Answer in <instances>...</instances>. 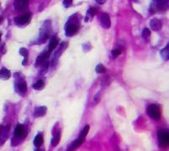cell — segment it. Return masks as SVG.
I'll use <instances>...</instances> for the list:
<instances>
[{"instance_id": "obj_27", "label": "cell", "mask_w": 169, "mask_h": 151, "mask_svg": "<svg viewBox=\"0 0 169 151\" xmlns=\"http://www.w3.org/2000/svg\"><path fill=\"white\" fill-rule=\"evenodd\" d=\"M96 2H97L98 3H102H102H104L105 1H98V0H96Z\"/></svg>"}, {"instance_id": "obj_29", "label": "cell", "mask_w": 169, "mask_h": 151, "mask_svg": "<svg viewBox=\"0 0 169 151\" xmlns=\"http://www.w3.org/2000/svg\"><path fill=\"white\" fill-rule=\"evenodd\" d=\"M36 151H43V150H36Z\"/></svg>"}, {"instance_id": "obj_13", "label": "cell", "mask_w": 169, "mask_h": 151, "mask_svg": "<svg viewBox=\"0 0 169 151\" xmlns=\"http://www.w3.org/2000/svg\"><path fill=\"white\" fill-rule=\"evenodd\" d=\"M84 140H85V139H80V138L76 139L75 141H74V142L69 145V149L67 150V151H74L75 150H76L79 145H81V144H83Z\"/></svg>"}, {"instance_id": "obj_7", "label": "cell", "mask_w": 169, "mask_h": 151, "mask_svg": "<svg viewBox=\"0 0 169 151\" xmlns=\"http://www.w3.org/2000/svg\"><path fill=\"white\" fill-rule=\"evenodd\" d=\"M29 5V2L26 0H20L15 2V8L17 11H23Z\"/></svg>"}, {"instance_id": "obj_25", "label": "cell", "mask_w": 169, "mask_h": 151, "mask_svg": "<svg viewBox=\"0 0 169 151\" xmlns=\"http://www.w3.org/2000/svg\"><path fill=\"white\" fill-rule=\"evenodd\" d=\"M120 54H121V50L120 49H113L112 51V55L113 57H118Z\"/></svg>"}, {"instance_id": "obj_28", "label": "cell", "mask_w": 169, "mask_h": 151, "mask_svg": "<svg viewBox=\"0 0 169 151\" xmlns=\"http://www.w3.org/2000/svg\"><path fill=\"white\" fill-rule=\"evenodd\" d=\"M2 20H3V19H2V17H0V22H1Z\"/></svg>"}, {"instance_id": "obj_24", "label": "cell", "mask_w": 169, "mask_h": 151, "mask_svg": "<svg viewBox=\"0 0 169 151\" xmlns=\"http://www.w3.org/2000/svg\"><path fill=\"white\" fill-rule=\"evenodd\" d=\"M20 54L24 57V60H27V58H28V51H27L26 48H20Z\"/></svg>"}, {"instance_id": "obj_15", "label": "cell", "mask_w": 169, "mask_h": 151, "mask_svg": "<svg viewBox=\"0 0 169 151\" xmlns=\"http://www.w3.org/2000/svg\"><path fill=\"white\" fill-rule=\"evenodd\" d=\"M11 76V73L10 71L6 69V68H2L0 70V79H4V80H7Z\"/></svg>"}, {"instance_id": "obj_5", "label": "cell", "mask_w": 169, "mask_h": 151, "mask_svg": "<svg viewBox=\"0 0 169 151\" xmlns=\"http://www.w3.org/2000/svg\"><path fill=\"white\" fill-rule=\"evenodd\" d=\"M16 89L20 93V94L24 95L27 91V85L24 79H20L16 82Z\"/></svg>"}, {"instance_id": "obj_12", "label": "cell", "mask_w": 169, "mask_h": 151, "mask_svg": "<svg viewBox=\"0 0 169 151\" xmlns=\"http://www.w3.org/2000/svg\"><path fill=\"white\" fill-rule=\"evenodd\" d=\"M58 44H59V39L56 36H54L50 41L49 47H48V53L50 54L51 52H53V50H54L57 48Z\"/></svg>"}, {"instance_id": "obj_23", "label": "cell", "mask_w": 169, "mask_h": 151, "mask_svg": "<svg viewBox=\"0 0 169 151\" xmlns=\"http://www.w3.org/2000/svg\"><path fill=\"white\" fill-rule=\"evenodd\" d=\"M97 13V8H95V7H92L90 8V10H88L87 11V15L86 17L90 16V17H92L93 15H95Z\"/></svg>"}, {"instance_id": "obj_10", "label": "cell", "mask_w": 169, "mask_h": 151, "mask_svg": "<svg viewBox=\"0 0 169 151\" xmlns=\"http://www.w3.org/2000/svg\"><path fill=\"white\" fill-rule=\"evenodd\" d=\"M46 112V107L45 106H40L36 108L35 111H34V116L36 117H40V116H43Z\"/></svg>"}, {"instance_id": "obj_17", "label": "cell", "mask_w": 169, "mask_h": 151, "mask_svg": "<svg viewBox=\"0 0 169 151\" xmlns=\"http://www.w3.org/2000/svg\"><path fill=\"white\" fill-rule=\"evenodd\" d=\"M59 141H60V132L59 131V132H57V133L53 137L52 141H51V144H52V145L53 147H55V146H57L59 144Z\"/></svg>"}, {"instance_id": "obj_26", "label": "cell", "mask_w": 169, "mask_h": 151, "mask_svg": "<svg viewBox=\"0 0 169 151\" xmlns=\"http://www.w3.org/2000/svg\"><path fill=\"white\" fill-rule=\"evenodd\" d=\"M72 3H73V1H72V0H69V1L65 0V1H63V3L64 7H66V8H68V7H69L70 5H72Z\"/></svg>"}, {"instance_id": "obj_14", "label": "cell", "mask_w": 169, "mask_h": 151, "mask_svg": "<svg viewBox=\"0 0 169 151\" xmlns=\"http://www.w3.org/2000/svg\"><path fill=\"white\" fill-rule=\"evenodd\" d=\"M43 144V135L42 133H38L34 138V145L36 147H40Z\"/></svg>"}, {"instance_id": "obj_9", "label": "cell", "mask_w": 169, "mask_h": 151, "mask_svg": "<svg viewBox=\"0 0 169 151\" xmlns=\"http://www.w3.org/2000/svg\"><path fill=\"white\" fill-rule=\"evenodd\" d=\"M49 54H49L47 51L42 53V54H40V55L37 57L36 61V66H38V65H42L44 62H46V59L48 58Z\"/></svg>"}, {"instance_id": "obj_20", "label": "cell", "mask_w": 169, "mask_h": 151, "mask_svg": "<svg viewBox=\"0 0 169 151\" xmlns=\"http://www.w3.org/2000/svg\"><path fill=\"white\" fill-rule=\"evenodd\" d=\"M89 130H90V126H89V125H86V126L84 127V129L81 131V133H80V134H79V138H80V139H85V137H86V135L88 134Z\"/></svg>"}, {"instance_id": "obj_2", "label": "cell", "mask_w": 169, "mask_h": 151, "mask_svg": "<svg viewBox=\"0 0 169 151\" xmlns=\"http://www.w3.org/2000/svg\"><path fill=\"white\" fill-rule=\"evenodd\" d=\"M78 30H79V21H77V22L69 21L67 23V26L65 28V34H66V36L71 37V36L76 34Z\"/></svg>"}, {"instance_id": "obj_8", "label": "cell", "mask_w": 169, "mask_h": 151, "mask_svg": "<svg viewBox=\"0 0 169 151\" xmlns=\"http://www.w3.org/2000/svg\"><path fill=\"white\" fill-rule=\"evenodd\" d=\"M150 26H151V28L153 31H160L162 29V24L161 20H159L156 18H154V19H152L151 20Z\"/></svg>"}, {"instance_id": "obj_19", "label": "cell", "mask_w": 169, "mask_h": 151, "mask_svg": "<svg viewBox=\"0 0 169 151\" xmlns=\"http://www.w3.org/2000/svg\"><path fill=\"white\" fill-rule=\"evenodd\" d=\"M161 55L162 57V59H164L165 61H168L169 59V50H168V44L163 49H162L161 51Z\"/></svg>"}, {"instance_id": "obj_4", "label": "cell", "mask_w": 169, "mask_h": 151, "mask_svg": "<svg viewBox=\"0 0 169 151\" xmlns=\"http://www.w3.org/2000/svg\"><path fill=\"white\" fill-rule=\"evenodd\" d=\"M31 13H26L25 15L19 16L15 19V23L18 26H24L28 24L31 21Z\"/></svg>"}, {"instance_id": "obj_1", "label": "cell", "mask_w": 169, "mask_h": 151, "mask_svg": "<svg viewBox=\"0 0 169 151\" xmlns=\"http://www.w3.org/2000/svg\"><path fill=\"white\" fill-rule=\"evenodd\" d=\"M147 113L148 115L154 119V120H159L161 118V110L159 106L156 105H151L147 108Z\"/></svg>"}, {"instance_id": "obj_16", "label": "cell", "mask_w": 169, "mask_h": 151, "mask_svg": "<svg viewBox=\"0 0 169 151\" xmlns=\"http://www.w3.org/2000/svg\"><path fill=\"white\" fill-rule=\"evenodd\" d=\"M156 5L160 10H166L168 7V1H156Z\"/></svg>"}, {"instance_id": "obj_3", "label": "cell", "mask_w": 169, "mask_h": 151, "mask_svg": "<svg viewBox=\"0 0 169 151\" xmlns=\"http://www.w3.org/2000/svg\"><path fill=\"white\" fill-rule=\"evenodd\" d=\"M158 140L161 146L167 147L169 144V133L167 130H160L158 132Z\"/></svg>"}, {"instance_id": "obj_21", "label": "cell", "mask_w": 169, "mask_h": 151, "mask_svg": "<svg viewBox=\"0 0 169 151\" xmlns=\"http://www.w3.org/2000/svg\"><path fill=\"white\" fill-rule=\"evenodd\" d=\"M142 37L146 42H148L151 38V31L149 30L148 28H145L142 31Z\"/></svg>"}, {"instance_id": "obj_18", "label": "cell", "mask_w": 169, "mask_h": 151, "mask_svg": "<svg viewBox=\"0 0 169 151\" xmlns=\"http://www.w3.org/2000/svg\"><path fill=\"white\" fill-rule=\"evenodd\" d=\"M44 86H45L44 82L42 80H38L35 84H33L32 88L36 90H42V89H43Z\"/></svg>"}, {"instance_id": "obj_6", "label": "cell", "mask_w": 169, "mask_h": 151, "mask_svg": "<svg viewBox=\"0 0 169 151\" xmlns=\"http://www.w3.org/2000/svg\"><path fill=\"white\" fill-rule=\"evenodd\" d=\"M100 23H101V26L102 27H104L106 29L110 28V27H111V20H110L109 15L107 14V13L102 14L101 17H100Z\"/></svg>"}, {"instance_id": "obj_22", "label": "cell", "mask_w": 169, "mask_h": 151, "mask_svg": "<svg viewBox=\"0 0 169 151\" xmlns=\"http://www.w3.org/2000/svg\"><path fill=\"white\" fill-rule=\"evenodd\" d=\"M96 71L97 73H105L106 72V68L102 64H99L96 67Z\"/></svg>"}, {"instance_id": "obj_11", "label": "cell", "mask_w": 169, "mask_h": 151, "mask_svg": "<svg viewBox=\"0 0 169 151\" xmlns=\"http://www.w3.org/2000/svg\"><path fill=\"white\" fill-rule=\"evenodd\" d=\"M25 133H26V130H25V127H24L23 125L19 124V125L15 127V135L17 137H22L25 135Z\"/></svg>"}]
</instances>
